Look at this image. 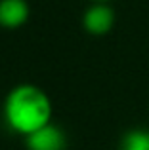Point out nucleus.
Segmentation results:
<instances>
[{"mask_svg":"<svg viewBox=\"0 0 149 150\" xmlns=\"http://www.w3.org/2000/svg\"><path fill=\"white\" fill-rule=\"evenodd\" d=\"M31 6L27 0H0V27L14 30L29 21Z\"/></svg>","mask_w":149,"mask_h":150,"instance_id":"obj_4","label":"nucleus"},{"mask_svg":"<svg viewBox=\"0 0 149 150\" xmlns=\"http://www.w3.org/2000/svg\"><path fill=\"white\" fill-rule=\"evenodd\" d=\"M92 2H109V0H92Z\"/></svg>","mask_w":149,"mask_h":150,"instance_id":"obj_6","label":"nucleus"},{"mask_svg":"<svg viewBox=\"0 0 149 150\" xmlns=\"http://www.w3.org/2000/svg\"><path fill=\"white\" fill-rule=\"evenodd\" d=\"M54 106L50 95L34 84H19L8 91L2 105L4 124L17 135H31L52 122Z\"/></svg>","mask_w":149,"mask_h":150,"instance_id":"obj_1","label":"nucleus"},{"mask_svg":"<svg viewBox=\"0 0 149 150\" xmlns=\"http://www.w3.org/2000/svg\"><path fill=\"white\" fill-rule=\"evenodd\" d=\"M27 150H67V135L56 124H46L25 137Z\"/></svg>","mask_w":149,"mask_h":150,"instance_id":"obj_3","label":"nucleus"},{"mask_svg":"<svg viewBox=\"0 0 149 150\" xmlns=\"http://www.w3.org/2000/svg\"><path fill=\"white\" fill-rule=\"evenodd\" d=\"M115 10L109 2H92L82 13V27L90 36H105L115 27Z\"/></svg>","mask_w":149,"mask_h":150,"instance_id":"obj_2","label":"nucleus"},{"mask_svg":"<svg viewBox=\"0 0 149 150\" xmlns=\"http://www.w3.org/2000/svg\"><path fill=\"white\" fill-rule=\"evenodd\" d=\"M120 150H149V129L136 127L124 133Z\"/></svg>","mask_w":149,"mask_h":150,"instance_id":"obj_5","label":"nucleus"}]
</instances>
